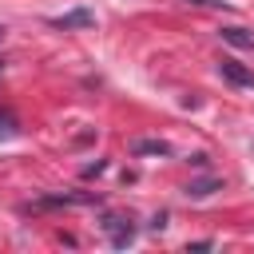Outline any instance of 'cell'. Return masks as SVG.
<instances>
[{
	"mask_svg": "<svg viewBox=\"0 0 254 254\" xmlns=\"http://www.w3.org/2000/svg\"><path fill=\"white\" fill-rule=\"evenodd\" d=\"M48 24H52V28H60V32H71V28H91V24H95V12H91V8H71V12H64V16H52Z\"/></svg>",
	"mask_w": 254,
	"mask_h": 254,
	"instance_id": "cell-3",
	"label": "cell"
},
{
	"mask_svg": "<svg viewBox=\"0 0 254 254\" xmlns=\"http://www.w3.org/2000/svg\"><path fill=\"white\" fill-rule=\"evenodd\" d=\"M218 36L226 44H234V48H254V32H246V28H222Z\"/></svg>",
	"mask_w": 254,
	"mask_h": 254,
	"instance_id": "cell-7",
	"label": "cell"
},
{
	"mask_svg": "<svg viewBox=\"0 0 254 254\" xmlns=\"http://www.w3.org/2000/svg\"><path fill=\"white\" fill-rule=\"evenodd\" d=\"M218 75H222L230 87H250V91H254V71H250L246 64L230 60V56H222V60H218Z\"/></svg>",
	"mask_w": 254,
	"mask_h": 254,
	"instance_id": "cell-1",
	"label": "cell"
},
{
	"mask_svg": "<svg viewBox=\"0 0 254 254\" xmlns=\"http://www.w3.org/2000/svg\"><path fill=\"white\" fill-rule=\"evenodd\" d=\"M83 202H99L95 194H44L36 202H28L24 210H48V206H83Z\"/></svg>",
	"mask_w": 254,
	"mask_h": 254,
	"instance_id": "cell-4",
	"label": "cell"
},
{
	"mask_svg": "<svg viewBox=\"0 0 254 254\" xmlns=\"http://www.w3.org/2000/svg\"><path fill=\"white\" fill-rule=\"evenodd\" d=\"M16 135V119L12 115H0V139H12Z\"/></svg>",
	"mask_w": 254,
	"mask_h": 254,
	"instance_id": "cell-9",
	"label": "cell"
},
{
	"mask_svg": "<svg viewBox=\"0 0 254 254\" xmlns=\"http://www.w3.org/2000/svg\"><path fill=\"white\" fill-rule=\"evenodd\" d=\"M0 40H4V28H0Z\"/></svg>",
	"mask_w": 254,
	"mask_h": 254,
	"instance_id": "cell-11",
	"label": "cell"
},
{
	"mask_svg": "<svg viewBox=\"0 0 254 254\" xmlns=\"http://www.w3.org/2000/svg\"><path fill=\"white\" fill-rule=\"evenodd\" d=\"M183 4H194V8H226L230 12V0H183Z\"/></svg>",
	"mask_w": 254,
	"mask_h": 254,
	"instance_id": "cell-8",
	"label": "cell"
},
{
	"mask_svg": "<svg viewBox=\"0 0 254 254\" xmlns=\"http://www.w3.org/2000/svg\"><path fill=\"white\" fill-rule=\"evenodd\" d=\"M214 190H222V179H198V183H187V198H206V194H214Z\"/></svg>",
	"mask_w": 254,
	"mask_h": 254,
	"instance_id": "cell-5",
	"label": "cell"
},
{
	"mask_svg": "<svg viewBox=\"0 0 254 254\" xmlns=\"http://www.w3.org/2000/svg\"><path fill=\"white\" fill-rule=\"evenodd\" d=\"M103 230L111 234V246H115V250H123V246L135 242V226H131V218H123V214H107V218H103Z\"/></svg>",
	"mask_w": 254,
	"mask_h": 254,
	"instance_id": "cell-2",
	"label": "cell"
},
{
	"mask_svg": "<svg viewBox=\"0 0 254 254\" xmlns=\"http://www.w3.org/2000/svg\"><path fill=\"white\" fill-rule=\"evenodd\" d=\"M131 151H135V155H163V159H167V155H171V143H167V139H139Z\"/></svg>",
	"mask_w": 254,
	"mask_h": 254,
	"instance_id": "cell-6",
	"label": "cell"
},
{
	"mask_svg": "<svg viewBox=\"0 0 254 254\" xmlns=\"http://www.w3.org/2000/svg\"><path fill=\"white\" fill-rule=\"evenodd\" d=\"M103 171H107V163H103V159H95V163H87V167H83V179H95V175H103Z\"/></svg>",
	"mask_w": 254,
	"mask_h": 254,
	"instance_id": "cell-10",
	"label": "cell"
}]
</instances>
